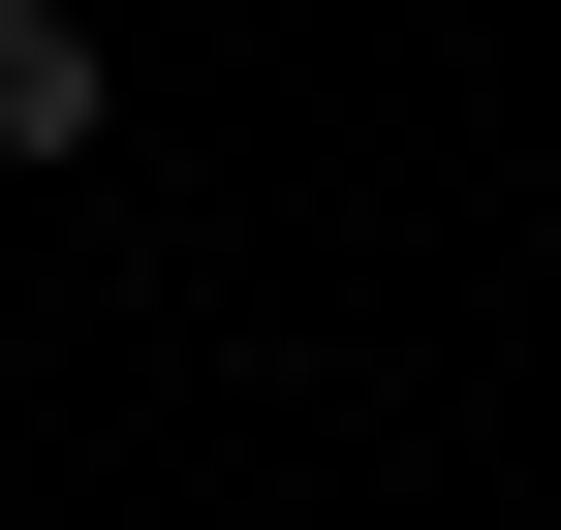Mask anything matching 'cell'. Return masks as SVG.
I'll use <instances>...</instances> for the list:
<instances>
[{"mask_svg": "<svg viewBox=\"0 0 561 530\" xmlns=\"http://www.w3.org/2000/svg\"><path fill=\"white\" fill-rule=\"evenodd\" d=\"M94 125H125V62L62 32V0H0V187H32V157H94Z\"/></svg>", "mask_w": 561, "mask_h": 530, "instance_id": "cell-1", "label": "cell"}]
</instances>
